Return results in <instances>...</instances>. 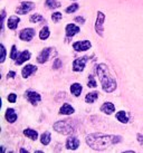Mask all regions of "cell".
<instances>
[{
    "label": "cell",
    "mask_w": 143,
    "mask_h": 153,
    "mask_svg": "<svg viewBox=\"0 0 143 153\" xmlns=\"http://www.w3.org/2000/svg\"><path fill=\"white\" fill-rule=\"evenodd\" d=\"M122 137L120 135H112V134H102V133H94L86 136V143L95 151H103L112 145L120 143Z\"/></svg>",
    "instance_id": "obj_1"
},
{
    "label": "cell",
    "mask_w": 143,
    "mask_h": 153,
    "mask_svg": "<svg viewBox=\"0 0 143 153\" xmlns=\"http://www.w3.org/2000/svg\"><path fill=\"white\" fill-rule=\"evenodd\" d=\"M97 76L100 78V82L102 84V88L106 93H112L116 88V81L111 76L109 71V67L105 64H98L96 66Z\"/></svg>",
    "instance_id": "obj_2"
},
{
    "label": "cell",
    "mask_w": 143,
    "mask_h": 153,
    "mask_svg": "<svg viewBox=\"0 0 143 153\" xmlns=\"http://www.w3.org/2000/svg\"><path fill=\"white\" fill-rule=\"evenodd\" d=\"M54 130L60 134L67 135L75 131V125L72 120H63V121L56 122L54 124Z\"/></svg>",
    "instance_id": "obj_3"
},
{
    "label": "cell",
    "mask_w": 143,
    "mask_h": 153,
    "mask_svg": "<svg viewBox=\"0 0 143 153\" xmlns=\"http://www.w3.org/2000/svg\"><path fill=\"white\" fill-rule=\"evenodd\" d=\"M104 19H105V15L102 13V11H98V13H97L96 22H95V30H96V33L100 35V36H103V25H104Z\"/></svg>",
    "instance_id": "obj_4"
},
{
    "label": "cell",
    "mask_w": 143,
    "mask_h": 153,
    "mask_svg": "<svg viewBox=\"0 0 143 153\" xmlns=\"http://www.w3.org/2000/svg\"><path fill=\"white\" fill-rule=\"evenodd\" d=\"M87 60H89L87 56H84V57H80V58L75 59L74 63H73V71L74 72H82L84 69L85 64H86Z\"/></svg>",
    "instance_id": "obj_5"
},
{
    "label": "cell",
    "mask_w": 143,
    "mask_h": 153,
    "mask_svg": "<svg viewBox=\"0 0 143 153\" xmlns=\"http://www.w3.org/2000/svg\"><path fill=\"white\" fill-rule=\"evenodd\" d=\"M92 46V44L89 40H82V42H76V43L73 44V48L75 49L76 51H89Z\"/></svg>",
    "instance_id": "obj_6"
},
{
    "label": "cell",
    "mask_w": 143,
    "mask_h": 153,
    "mask_svg": "<svg viewBox=\"0 0 143 153\" xmlns=\"http://www.w3.org/2000/svg\"><path fill=\"white\" fill-rule=\"evenodd\" d=\"M35 4L33 2H27V1H25V2H21L20 6L16 9V13H19V15H25V13H29L30 10H33Z\"/></svg>",
    "instance_id": "obj_7"
},
{
    "label": "cell",
    "mask_w": 143,
    "mask_h": 153,
    "mask_svg": "<svg viewBox=\"0 0 143 153\" xmlns=\"http://www.w3.org/2000/svg\"><path fill=\"white\" fill-rule=\"evenodd\" d=\"M35 36V30L33 28H26V29L21 30L19 34V38L24 42H30L33 37Z\"/></svg>",
    "instance_id": "obj_8"
},
{
    "label": "cell",
    "mask_w": 143,
    "mask_h": 153,
    "mask_svg": "<svg viewBox=\"0 0 143 153\" xmlns=\"http://www.w3.org/2000/svg\"><path fill=\"white\" fill-rule=\"evenodd\" d=\"M26 97L28 98V101H29L33 105H36V104L42 100V97H40L39 94L36 93V92H31V91H29V92L26 93Z\"/></svg>",
    "instance_id": "obj_9"
},
{
    "label": "cell",
    "mask_w": 143,
    "mask_h": 153,
    "mask_svg": "<svg viewBox=\"0 0 143 153\" xmlns=\"http://www.w3.org/2000/svg\"><path fill=\"white\" fill-rule=\"evenodd\" d=\"M80 146V140L77 137H68L67 141H66V148L68 150H76L77 148Z\"/></svg>",
    "instance_id": "obj_10"
},
{
    "label": "cell",
    "mask_w": 143,
    "mask_h": 153,
    "mask_svg": "<svg viewBox=\"0 0 143 153\" xmlns=\"http://www.w3.org/2000/svg\"><path fill=\"white\" fill-rule=\"evenodd\" d=\"M66 35H67V37H73V36H75L76 34H78V31H80V27L78 26H76L75 24H69V25L66 26Z\"/></svg>",
    "instance_id": "obj_11"
},
{
    "label": "cell",
    "mask_w": 143,
    "mask_h": 153,
    "mask_svg": "<svg viewBox=\"0 0 143 153\" xmlns=\"http://www.w3.org/2000/svg\"><path fill=\"white\" fill-rule=\"evenodd\" d=\"M51 48H46V49L42 51V53H40L37 57V62L39 63V64H44L45 62L48 60V58H49V54H51Z\"/></svg>",
    "instance_id": "obj_12"
},
{
    "label": "cell",
    "mask_w": 143,
    "mask_h": 153,
    "mask_svg": "<svg viewBox=\"0 0 143 153\" xmlns=\"http://www.w3.org/2000/svg\"><path fill=\"white\" fill-rule=\"evenodd\" d=\"M37 71V67H35L34 65H26L25 67L22 68V71H21V74H22V77L24 78H27V77H29L33 73H35Z\"/></svg>",
    "instance_id": "obj_13"
},
{
    "label": "cell",
    "mask_w": 143,
    "mask_h": 153,
    "mask_svg": "<svg viewBox=\"0 0 143 153\" xmlns=\"http://www.w3.org/2000/svg\"><path fill=\"white\" fill-rule=\"evenodd\" d=\"M19 22H20V19H19L17 16H11V17H9L7 25H8L9 29L15 30L18 27V24H19Z\"/></svg>",
    "instance_id": "obj_14"
},
{
    "label": "cell",
    "mask_w": 143,
    "mask_h": 153,
    "mask_svg": "<svg viewBox=\"0 0 143 153\" xmlns=\"http://www.w3.org/2000/svg\"><path fill=\"white\" fill-rule=\"evenodd\" d=\"M28 59H30V53L28 51H24L20 54V55L18 56V59L16 60V64H17V65H21L22 63L27 62Z\"/></svg>",
    "instance_id": "obj_15"
},
{
    "label": "cell",
    "mask_w": 143,
    "mask_h": 153,
    "mask_svg": "<svg viewBox=\"0 0 143 153\" xmlns=\"http://www.w3.org/2000/svg\"><path fill=\"white\" fill-rule=\"evenodd\" d=\"M6 120L8 121L9 123H13V122H16V120H17V114H16V112L13 108H8L7 112H6Z\"/></svg>",
    "instance_id": "obj_16"
},
{
    "label": "cell",
    "mask_w": 143,
    "mask_h": 153,
    "mask_svg": "<svg viewBox=\"0 0 143 153\" xmlns=\"http://www.w3.org/2000/svg\"><path fill=\"white\" fill-rule=\"evenodd\" d=\"M101 111L103 112V113H105V114H112L114 111H115V107H114V105L112 104V103H104L103 105L101 106Z\"/></svg>",
    "instance_id": "obj_17"
},
{
    "label": "cell",
    "mask_w": 143,
    "mask_h": 153,
    "mask_svg": "<svg viewBox=\"0 0 143 153\" xmlns=\"http://www.w3.org/2000/svg\"><path fill=\"white\" fill-rule=\"evenodd\" d=\"M74 107H72L69 104L67 103H65L63 106L60 107V110H59V114H63V115H71L74 113Z\"/></svg>",
    "instance_id": "obj_18"
},
{
    "label": "cell",
    "mask_w": 143,
    "mask_h": 153,
    "mask_svg": "<svg viewBox=\"0 0 143 153\" xmlns=\"http://www.w3.org/2000/svg\"><path fill=\"white\" fill-rule=\"evenodd\" d=\"M71 92H72V94H74L75 96H80V93H82V85L78 84V83H74V84H72Z\"/></svg>",
    "instance_id": "obj_19"
},
{
    "label": "cell",
    "mask_w": 143,
    "mask_h": 153,
    "mask_svg": "<svg viewBox=\"0 0 143 153\" xmlns=\"http://www.w3.org/2000/svg\"><path fill=\"white\" fill-rule=\"evenodd\" d=\"M24 134H25L26 136H28L29 139H31V140H37L38 137V133L37 131H35V130H31V128H26L25 131H24Z\"/></svg>",
    "instance_id": "obj_20"
},
{
    "label": "cell",
    "mask_w": 143,
    "mask_h": 153,
    "mask_svg": "<svg viewBox=\"0 0 143 153\" xmlns=\"http://www.w3.org/2000/svg\"><path fill=\"white\" fill-rule=\"evenodd\" d=\"M116 119L121 122V123H127L129 122V117H127V115L124 111H120L116 113Z\"/></svg>",
    "instance_id": "obj_21"
},
{
    "label": "cell",
    "mask_w": 143,
    "mask_h": 153,
    "mask_svg": "<svg viewBox=\"0 0 143 153\" xmlns=\"http://www.w3.org/2000/svg\"><path fill=\"white\" fill-rule=\"evenodd\" d=\"M98 97V93L97 92H92V93H89L85 97V101L86 103H94Z\"/></svg>",
    "instance_id": "obj_22"
},
{
    "label": "cell",
    "mask_w": 143,
    "mask_h": 153,
    "mask_svg": "<svg viewBox=\"0 0 143 153\" xmlns=\"http://www.w3.org/2000/svg\"><path fill=\"white\" fill-rule=\"evenodd\" d=\"M40 142H42V144H44V145L49 144V142H51V133H49V132L42 133V136H40Z\"/></svg>",
    "instance_id": "obj_23"
},
{
    "label": "cell",
    "mask_w": 143,
    "mask_h": 153,
    "mask_svg": "<svg viewBox=\"0 0 143 153\" xmlns=\"http://www.w3.org/2000/svg\"><path fill=\"white\" fill-rule=\"evenodd\" d=\"M49 37V28L48 27H44L40 33H39V38L40 39H47Z\"/></svg>",
    "instance_id": "obj_24"
},
{
    "label": "cell",
    "mask_w": 143,
    "mask_h": 153,
    "mask_svg": "<svg viewBox=\"0 0 143 153\" xmlns=\"http://www.w3.org/2000/svg\"><path fill=\"white\" fill-rule=\"evenodd\" d=\"M46 4L48 8H58V7H60V4H59L57 0H47L46 1Z\"/></svg>",
    "instance_id": "obj_25"
},
{
    "label": "cell",
    "mask_w": 143,
    "mask_h": 153,
    "mask_svg": "<svg viewBox=\"0 0 143 153\" xmlns=\"http://www.w3.org/2000/svg\"><path fill=\"white\" fill-rule=\"evenodd\" d=\"M30 22H34V24H36V22H40L44 20V17H42V15H39V13H36V15H33L31 17H30Z\"/></svg>",
    "instance_id": "obj_26"
},
{
    "label": "cell",
    "mask_w": 143,
    "mask_h": 153,
    "mask_svg": "<svg viewBox=\"0 0 143 153\" xmlns=\"http://www.w3.org/2000/svg\"><path fill=\"white\" fill-rule=\"evenodd\" d=\"M77 9H78V4H72V6H69L68 8H66V13H75Z\"/></svg>",
    "instance_id": "obj_27"
},
{
    "label": "cell",
    "mask_w": 143,
    "mask_h": 153,
    "mask_svg": "<svg viewBox=\"0 0 143 153\" xmlns=\"http://www.w3.org/2000/svg\"><path fill=\"white\" fill-rule=\"evenodd\" d=\"M62 17H63V15L60 13H55L51 15V19L54 20V22H58L62 19Z\"/></svg>",
    "instance_id": "obj_28"
},
{
    "label": "cell",
    "mask_w": 143,
    "mask_h": 153,
    "mask_svg": "<svg viewBox=\"0 0 143 153\" xmlns=\"http://www.w3.org/2000/svg\"><path fill=\"white\" fill-rule=\"evenodd\" d=\"M96 85H97L96 81L94 79V77L89 75V84H87V86H89V87H92V88H95V87H96Z\"/></svg>",
    "instance_id": "obj_29"
},
{
    "label": "cell",
    "mask_w": 143,
    "mask_h": 153,
    "mask_svg": "<svg viewBox=\"0 0 143 153\" xmlns=\"http://www.w3.org/2000/svg\"><path fill=\"white\" fill-rule=\"evenodd\" d=\"M10 57H11V59H16V58H18L17 48H16V46H15V45L11 47V55H10Z\"/></svg>",
    "instance_id": "obj_30"
},
{
    "label": "cell",
    "mask_w": 143,
    "mask_h": 153,
    "mask_svg": "<svg viewBox=\"0 0 143 153\" xmlns=\"http://www.w3.org/2000/svg\"><path fill=\"white\" fill-rule=\"evenodd\" d=\"M1 59H0V63H4V59H6V48H4V46L1 44Z\"/></svg>",
    "instance_id": "obj_31"
},
{
    "label": "cell",
    "mask_w": 143,
    "mask_h": 153,
    "mask_svg": "<svg viewBox=\"0 0 143 153\" xmlns=\"http://www.w3.org/2000/svg\"><path fill=\"white\" fill-rule=\"evenodd\" d=\"M16 100H17V95L16 94H13V93H11V94H9V96H8V101L10 103H15L16 102Z\"/></svg>",
    "instance_id": "obj_32"
},
{
    "label": "cell",
    "mask_w": 143,
    "mask_h": 153,
    "mask_svg": "<svg viewBox=\"0 0 143 153\" xmlns=\"http://www.w3.org/2000/svg\"><path fill=\"white\" fill-rule=\"evenodd\" d=\"M60 66H62V62H60V59H59V58H57V59L55 60V63H54V68H56V69H57V68H59Z\"/></svg>",
    "instance_id": "obj_33"
},
{
    "label": "cell",
    "mask_w": 143,
    "mask_h": 153,
    "mask_svg": "<svg viewBox=\"0 0 143 153\" xmlns=\"http://www.w3.org/2000/svg\"><path fill=\"white\" fill-rule=\"evenodd\" d=\"M75 22H77L78 24H84V22H85V19L83 17H76L75 18Z\"/></svg>",
    "instance_id": "obj_34"
},
{
    "label": "cell",
    "mask_w": 143,
    "mask_h": 153,
    "mask_svg": "<svg viewBox=\"0 0 143 153\" xmlns=\"http://www.w3.org/2000/svg\"><path fill=\"white\" fill-rule=\"evenodd\" d=\"M15 75H16V73H15V72H9L8 75H7V77H8V78H13V77H15Z\"/></svg>",
    "instance_id": "obj_35"
},
{
    "label": "cell",
    "mask_w": 143,
    "mask_h": 153,
    "mask_svg": "<svg viewBox=\"0 0 143 153\" xmlns=\"http://www.w3.org/2000/svg\"><path fill=\"white\" fill-rule=\"evenodd\" d=\"M138 137H139V142H140V143H143V140H142V135H141V134H138Z\"/></svg>",
    "instance_id": "obj_36"
}]
</instances>
